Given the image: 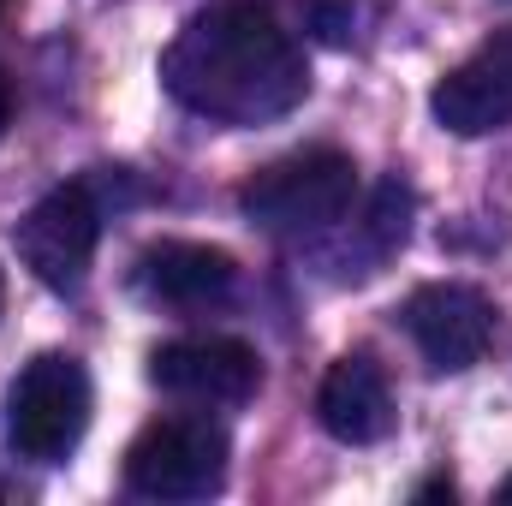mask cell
<instances>
[{"mask_svg": "<svg viewBox=\"0 0 512 506\" xmlns=\"http://www.w3.org/2000/svg\"><path fill=\"white\" fill-rule=\"evenodd\" d=\"M304 18H310V30H316L322 42H346L358 6H352V0H304Z\"/></svg>", "mask_w": 512, "mask_h": 506, "instance_id": "obj_11", "label": "cell"}, {"mask_svg": "<svg viewBox=\"0 0 512 506\" xmlns=\"http://www.w3.org/2000/svg\"><path fill=\"white\" fill-rule=\"evenodd\" d=\"M149 381L191 405H245L262 381V358L245 340L203 334V340H167L149 358Z\"/></svg>", "mask_w": 512, "mask_h": 506, "instance_id": "obj_7", "label": "cell"}, {"mask_svg": "<svg viewBox=\"0 0 512 506\" xmlns=\"http://www.w3.org/2000/svg\"><path fill=\"white\" fill-rule=\"evenodd\" d=\"M399 322H405V334L417 340V352L435 376H459L489 352L495 304L465 280H435V286H417L405 298Z\"/></svg>", "mask_w": 512, "mask_h": 506, "instance_id": "obj_6", "label": "cell"}, {"mask_svg": "<svg viewBox=\"0 0 512 506\" xmlns=\"http://www.w3.org/2000/svg\"><path fill=\"white\" fill-rule=\"evenodd\" d=\"M167 96L209 126H268L310 96V66L268 6H209L161 54Z\"/></svg>", "mask_w": 512, "mask_h": 506, "instance_id": "obj_1", "label": "cell"}, {"mask_svg": "<svg viewBox=\"0 0 512 506\" xmlns=\"http://www.w3.org/2000/svg\"><path fill=\"white\" fill-rule=\"evenodd\" d=\"M495 495H501V501H512V477H507V483H501V489H495Z\"/></svg>", "mask_w": 512, "mask_h": 506, "instance_id": "obj_14", "label": "cell"}, {"mask_svg": "<svg viewBox=\"0 0 512 506\" xmlns=\"http://www.w3.org/2000/svg\"><path fill=\"white\" fill-rule=\"evenodd\" d=\"M6 120H12V84L0 78V137H6Z\"/></svg>", "mask_w": 512, "mask_h": 506, "instance_id": "obj_13", "label": "cell"}, {"mask_svg": "<svg viewBox=\"0 0 512 506\" xmlns=\"http://www.w3.org/2000/svg\"><path fill=\"white\" fill-rule=\"evenodd\" d=\"M0 6H6V0H0Z\"/></svg>", "mask_w": 512, "mask_h": 506, "instance_id": "obj_16", "label": "cell"}, {"mask_svg": "<svg viewBox=\"0 0 512 506\" xmlns=\"http://www.w3.org/2000/svg\"><path fill=\"white\" fill-rule=\"evenodd\" d=\"M84 429H90V370L72 352L30 358L6 393V441L36 465H60L84 441Z\"/></svg>", "mask_w": 512, "mask_h": 506, "instance_id": "obj_3", "label": "cell"}, {"mask_svg": "<svg viewBox=\"0 0 512 506\" xmlns=\"http://www.w3.org/2000/svg\"><path fill=\"white\" fill-rule=\"evenodd\" d=\"M137 286L155 298V304H173V310H209V304H227L233 286H239V262L221 251V245H191V239H161L137 256Z\"/></svg>", "mask_w": 512, "mask_h": 506, "instance_id": "obj_10", "label": "cell"}, {"mask_svg": "<svg viewBox=\"0 0 512 506\" xmlns=\"http://www.w3.org/2000/svg\"><path fill=\"white\" fill-rule=\"evenodd\" d=\"M417 501H453V483H447V477H435V483H423V489H417Z\"/></svg>", "mask_w": 512, "mask_h": 506, "instance_id": "obj_12", "label": "cell"}, {"mask_svg": "<svg viewBox=\"0 0 512 506\" xmlns=\"http://www.w3.org/2000/svg\"><path fill=\"white\" fill-rule=\"evenodd\" d=\"M227 429L209 417H155L126 447V489L143 501H209L227 483Z\"/></svg>", "mask_w": 512, "mask_h": 506, "instance_id": "obj_4", "label": "cell"}, {"mask_svg": "<svg viewBox=\"0 0 512 506\" xmlns=\"http://www.w3.org/2000/svg\"><path fill=\"white\" fill-rule=\"evenodd\" d=\"M352 197H358V161L352 155H340V149H298V155H280V161H268L262 173L245 179L239 209L262 233L304 239V233H322V227L346 221Z\"/></svg>", "mask_w": 512, "mask_h": 506, "instance_id": "obj_2", "label": "cell"}, {"mask_svg": "<svg viewBox=\"0 0 512 506\" xmlns=\"http://www.w3.org/2000/svg\"><path fill=\"white\" fill-rule=\"evenodd\" d=\"M0 310H6V274H0Z\"/></svg>", "mask_w": 512, "mask_h": 506, "instance_id": "obj_15", "label": "cell"}, {"mask_svg": "<svg viewBox=\"0 0 512 506\" xmlns=\"http://www.w3.org/2000/svg\"><path fill=\"white\" fill-rule=\"evenodd\" d=\"M316 417H322V429H328L334 441H346V447H376V441H387L393 423H399L387 370L370 352H346V358L322 376Z\"/></svg>", "mask_w": 512, "mask_h": 506, "instance_id": "obj_9", "label": "cell"}, {"mask_svg": "<svg viewBox=\"0 0 512 506\" xmlns=\"http://www.w3.org/2000/svg\"><path fill=\"white\" fill-rule=\"evenodd\" d=\"M435 120L459 137H489L512 126V24L477 42L429 96Z\"/></svg>", "mask_w": 512, "mask_h": 506, "instance_id": "obj_8", "label": "cell"}, {"mask_svg": "<svg viewBox=\"0 0 512 506\" xmlns=\"http://www.w3.org/2000/svg\"><path fill=\"white\" fill-rule=\"evenodd\" d=\"M18 256L24 268L48 286V292H78L90 262H96V239H102V209L90 185H54L24 221H18Z\"/></svg>", "mask_w": 512, "mask_h": 506, "instance_id": "obj_5", "label": "cell"}]
</instances>
